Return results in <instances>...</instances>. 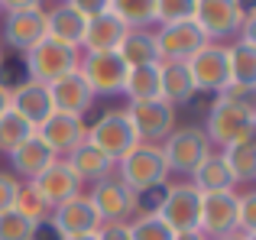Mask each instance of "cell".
Instances as JSON below:
<instances>
[{"mask_svg": "<svg viewBox=\"0 0 256 240\" xmlns=\"http://www.w3.org/2000/svg\"><path fill=\"white\" fill-rule=\"evenodd\" d=\"M201 130H204L211 150H227L234 143L253 140V133H256L253 101H237V98H227V94H214Z\"/></svg>", "mask_w": 256, "mask_h": 240, "instance_id": "1", "label": "cell"}, {"mask_svg": "<svg viewBox=\"0 0 256 240\" xmlns=\"http://www.w3.org/2000/svg\"><path fill=\"white\" fill-rule=\"evenodd\" d=\"M114 172H117L120 182H124L126 188H133L140 198H143L146 192L166 188V185L172 182L169 166H166V156H162V150H159L156 143H136L117 162V169H114Z\"/></svg>", "mask_w": 256, "mask_h": 240, "instance_id": "2", "label": "cell"}, {"mask_svg": "<svg viewBox=\"0 0 256 240\" xmlns=\"http://www.w3.org/2000/svg\"><path fill=\"white\" fill-rule=\"evenodd\" d=\"M84 143H91L94 150L104 152V156L117 166L120 159H124L126 152L140 143V140H136V133H133V126H130L126 110L124 108H110V110H104L98 120H91V124H88Z\"/></svg>", "mask_w": 256, "mask_h": 240, "instance_id": "3", "label": "cell"}, {"mask_svg": "<svg viewBox=\"0 0 256 240\" xmlns=\"http://www.w3.org/2000/svg\"><path fill=\"white\" fill-rule=\"evenodd\" d=\"M84 195L100 221H133L143 211V198L133 188H126L117 172L100 178V182H94V185H88Z\"/></svg>", "mask_w": 256, "mask_h": 240, "instance_id": "4", "label": "cell"}, {"mask_svg": "<svg viewBox=\"0 0 256 240\" xmlns=\"http://www.w3.org/2000/svg\"><path fill=\"white\" fill-rule=\"evenodd\" d=\"M250 6L244 0H198L194 4V26L204 32L208 42H227L237 39Z\"/></svg>", "mask_w": 256, "mask_h": 240, "instance_id": "5", "label": "cell"}, {"mask_svg": "<svg viewBox=\"0 0 256 240\" xmlns=\"http://www.w3.org/2000/svg\"><path fill=\"white\" fill-rule=\"evenodd\" d=\"M166 156V166H169V176L175 178H188L194 172V166L211 152V143H208L204 130L194 124H185V126H175L169 136L159 143Z\"/></svg>", "mask_w": 256, "mask_h": 240, "instance_id": "6", "label": "cell"}, {"mask_svg": "<svg viewBox=\"0 0 256 240\" xmlns=\"http://www.w3.org/2000/svg\"><path fill=\"white\" fill-rule=\"evenodd\" d=\"M78 58H82L78 49H68V46H62V42H56V39L46 36V39H39L30 52H23V72H26L30 82L52 84L56 78L75 72Z\"/></svg>", "mask_w": 256, "mask_h": 240, "instance_id": "7", "label": "cell"}, {"mask_svg": "<svg viewBox=\"0 0 256 240\" xmlns=\"http://www.w3.org/2000/svg\"><path fill=\"white\" fill-rule=\"evenodd\" d=\"M198 211H201V192L188 178H175L162 188V198L156 204V214L166 221L172 234L198 230Z\"/></svg>", "mask_w": 256, "mask_h": 240, "instance_id": "8", "label": "cell"}, {"mask_svg": "<svg viewBox=\"0 0 256 240\" xmlns=\"http://www.w3.org/2000/svg\"><path fill=\"white\" fill-rule=\"evenodd\" d=\"M126 117H130V126L136 133L140 143H162L166 136L178 126V110L172 108L162 98H150V101H126Z\"/></svg>", "mask_w": 256, "mask_h": 240, "instance_id": "9", "label": "cell"}, {"mask_svg": "<svg viewBox=\"0 0 256 240\" xmlns=\"http://www.w3.org/2000/svg\"><path fill=\"white\" fill-rule=\"evenodd\" d=\"M188 75L198 94H220L230 84V62H227V42H204L185 62Z\"/></svg>", "mask_w": 256, "mask_h": 240, "instance_id": "10", "label": "cell"}, {"mask_svg": "<svg viewBox=\"0 0 256 240\" xmlns=\"http://www.w3.org/2000/svg\"><path fill=\"white\" fill-rule=\"evenodd\" d=\"M78 75L88 82L94 98H114L124 91L126 65L117 52H82L78 58Z\"/></svg>", "mask_w": 256, "mask_h": 240, "instance_id": "11", "label": "cell"}, {"mask_svg": "<svg viewBox=\"0 0 256 240\" xmlns=\"http://www.w3.org/2000/svg\"><path fill=\"white\" fill-rule=\"evenodd\" d=\"M39 39H46V6H26L0 16V46L23 56Z\"/></svg>", "mask_w": 256, "mask_h": 240, "instance_id": "12", "label": "cell"}, {"mask_svg": "<svg viewBox=\"0 0 256 240\" xmlns=\"http://www.w3.org/2000/svg\"><path fill=\"white\" fill-rule=\"evenodd\" d=\"M152 39H156L159 62H188V58H192L194 52L208 42L204 32L194 26V20L152 26Z\"/></svg>", "mask_w": 256, "mask_h": 240, "instance_id": "13", "label": "cell"}, {"mask_svg": "<svg viewBox=\"0 0 256 240\" xmlns=\"http://www.w3.org/2000/svg\"><path fill=\"white\" fill-rule=\"evenodd\" d=\"M84 133H88V120L75 114H62V110H52L36 126V136L49 146V152L56 159H68L84 143Z\"/></svg>", "mask_w": 256, "mask_h": 240, "instance_id": "14", "label": "cell"}, {"mask_svg": "<svg viewBox=\"0 0 256 240\" xmlns=\"http://www.w3.org/2000/svg\"><path fill=\"white\" fill-rule=\"evenodd\" d=\"M237 230V192H208L201 195L198 211V234L218 240Z\"/></svg>", "mask_w": 256, "mask_h": 240, "instance_id": "15", "label": "cell"}, {"mask_svg": "<svg viewBox=\"0 0 256 240\" xmlns=\"http://www.w3.org/2000/svg\"><path fill=\"white\" fill-rule=\"evenodd\" d=\"M49 228L56 230V237H78V234H94V230L100 228V218L94 214L91 202H88V195L68 198V202L56 204V208H49Z\"/></svg>", "mask_w": 256, "mask_h": 240, "instance_id": "16", "label": "cell"}, {"mask_svg": "<svg viewBox=\"0 0 256 240\" xmlns=\"http://www.w3.org/2000/svg\"><path fill=\"white\" fill-rule=\"evenodd\" d=\"M49 94H52V108L62 110V114H75V117H88L94 110V104H98V98H94V91L88 88V82L75 72H68V75L56 78V82L49 84Z\"/></svg>", "mask_w": 256, "mask_h": 240, "instance_id": "17", "label": "cell"}, {"mask_svg": "<svg viewBox=\"0 0 256 240\" xmlns=\"http://www.w3.org/2000/svg\"><path fill=\"white\" fill-rule=\"evenodd\" d=\"M30 185L36 188V195L42 198L49 208H56V204H62V202H68V198H75V195L84 192V185L75 178V172H72V166L65 162V159H56V162H52L42 176L32 178Z\"/></svg>", "mask_w": 256, "mask_h": 240, "instance_id": "18", "label": "cell"}, {"mask_svg": "<svg viewBox=\"0 0 256 240\" xmlns=\"http://www.w3.org/2000/svg\"><path fill=\"white\" fill-rule=\"evenodd\" d=\"M10 110H16L26 124L39 126L46 117L52 114V94L49 84L42 82H30V78H20L16 84H10Z\"/></svg>", "mask_w": 256, "mask_h": 240, "instance_id": "19", "label": "cell"}, {"mask_svg": "<svg viewBox=\"0 0 256 240\" xmlns=\"http://www.w3.org/2000/svg\"><path fill=\"white\" fill-rule=\"evenodd\" d=\"M84 26L88 20L78 10H72L68 4H52L46 6V36L56 42L68 46V49L82 52V39H84Z\"/></svg>", "mask_w": 256, "mask_h": 240, "instance_id": "20", "label": "cell"}, {"mask_svg": "<svg viewBox=\"0 0 256 240\" xmlns=\"http://www.w3.org/2000/svg\"><path fill=\"white\" fill-rule=\"evenodd\" d=\"M52 162H56V156L49 152V146H46L36 133L10 152V172L20 178V182H32V178L42 176Z\"/></svg>", "mask_w": 256, "mask_h": 240, "instance_id": "21", "label": "cell"}, {"mask_svg": "<svg viewBox=\"0 0 256 240\" xmlns=\"http://www.w3.org/2000/svg\"><path fill=\"white\" fill-rule=\"evenodd\" d=\"M194 82L188 75L185 62H159V98L169 101L175 110L194 101Z\"/></svg>", "mask_w": 256, "mask_h": 240, "instance_id": "22", "label": "cell"}, {"mask_svg": "<svg viewBox=\"0 0 256 240\" xmlns=\"http://www.w3.org/2000/svg\"><path fill=\"white\" fill-rule=\"evenodd\" d=\"M124 36H126V26L120 23L114 13H100V16L88 20L82 52H117L120 42H124Z\"/></svg>", "mask_w": 256, "mask_h": 240, "instance_id": "23", "label": "cell"}, {"mask_svg": "<svg viewBox=\"0 0 256 240\" xmlns=\"http://www.w3.org/2000/svg\"><path fill=\"white\" fill-rule=\"evenodd\" d=\"M188 182H192L201 195H208V192H237L230 169H227L224 156H220L218 150H211L198 166H194V172L188 176Z\"/></svg>", "mask_w": 256, "mask_h": 240, "instance_id": "24", "label": "cell"}, {"mask_svg": "<svg viewBox=\"0 0 256 240\" xmlns=\"http://www.w3.org/2000/svg\"><path fill=\"white\" fill-rule=\"evenodd\" d=\"M65 162L72 166V172H75V178L82 185H94V182H100V178L114 176V169H117V166H114L104 152L94 150L91 143H82L68 159H65Z\"/></svg>", "mask_w": 256, "mask_h": 240, "instance_id": "25", "label": "cell"}, {"mask_svg": "<svg viewBox=\"0 0 256 240\" xmlns=\"http://www.w3.org/2000/svg\"><path fill=\"white\" fill-rule=\"evenodd\" d=\"M220 156H224L227 169H230L234 176V185H244V188H250L256 182V143L253 140H244V143H234L227 146V150H218Z\"/></svg>", "mask_w": 256, "mask_h": 240, "instance_id": "26", "label": "cell"}, {"mask_svg": "<svg viewBox=\"0 0 256 240\" xmlns=\"http://www.w3.org/2000/svg\"><path fill=\"white\" fill-rule=\"evenodd\" d=\"M117 56L124 58L126 68H136V65H156L159 52H156V39L152 30H126L124 42H120Z\"/></svg>", "mask_w": 256, "mask_h": 240, "instance_id": "27", "label": "cell"}, {"mask_svg": "<svg viewBox=\"0 0 256 240\" xmlns=\"http://www.w3.org/2000/svg\"><path fill=\"white\" fill-rule=\"evenodd\" d=\"M227 62H230V84L256 91V46L250 42H227Z\"/></svg>", "mask_w": 256, "mask_h": 240, "instance_id": "28", "label": "cell"}, {"mask_svg": "<svg viewBox=\"0 0 256 240\" xmlns=\"http://www.w3.org/2000/svg\"><path fill=\"white\" fill-rule=\"evenodd\" d=\"M126 30H152L156 26V0H110V10Z\"/></svg>", "mask_w": 256, "mask_h": 240, "instance_id": "29", "label": "cell"}, {"mask_svg": "<svg viewBox=\"0 0 256 240\" xmlns=\"http://www.w3.org/2000/svg\"><path fill=\"white\" fill-rule=\"evenodd\" d=\"M120 94H126V101H150V98H159V62L126 68V82H124V91H120Z\"/></svg>", "mask_w": 256, "mask_h": 240, "instance_id": "30", "label": "cell"}, {"mask_svg": "<svg viewBox=\"0 0 256 240\" xmlns=\"http://www.w3.org/2000/svg\"><path fill=\"white\" fill-rule=\"evenodd\" d=\"M32 133H36V126L26 124L16 110H6V114L0 117V152H6V156H10V152L16 150L20 143H26Z\"/></svg>", "mask_w": 256, "mask_h": 240, "instance_id": "31", "label": "cell"}, {"mask_svg": "<svg viewBox=\"0 0 256 240\" xmlns=\"http://www.w3.org/2000/svg\"><path fill=\"white\" fill-rule=\"evenodd\" d=\"M13 211L23 214L26 221L39 224V228L49 221V204L36 195V188H32L30 182H20V192H16V198H13Z\"/></svg>", "mask_w": 256, "mask_h": 240, "instance_id": "32", "label": "cell"}, {"mask_svg": "<svg viewBox=\"0 0 256 240\" xmlns=\"http://www.w3.org/2000/svg\"><path fill=\"white\" fill-rule=\"evenodd\" d=\"M130 240H175V234L156 211H140L130 221Z\"/></svg>", "mask_w": 256, "mask_h": 240, "instance_id": "33", "label": "cell"}, {"mask_svg": "<svg viewBox=\"0 0 256 240\" xmlns=\"http://www.w3.org/2000/svg\"><path fill=\"white\" fill-rule=\"evenodd\" d=\"M36 234H39V224L26 221L13 208L0 214V240H36Z\"/></svg>", "mask_w": 256, "mask_h": 240, "instance_id": "34", "label": "cell"}, {"mask_svg": "<svg viewBox=\"0 0 256 240\" xmlns=\"http://www.w3.org/2000/svg\"><path fill=\"white\" fill-rule=\"evenodd\" d=\"M194 4H198V0H156V26L192 20L194 16Z\"/></svg>", "mask_w": 256, "mask_h": 240, "instance_id": "35", "label": "cell"}, {"mask_svg": "<svg viewBox=\"0 0 256 240\" xmlns=\"http://www.w3.org/2000/svg\"><path fill=\"white\" fill-rule=\"evenodd\" d=\"M237 230L256 237V192L253 188L237 192Z\"/></svg>", "mask_w": 256, "mask_h": 240, "instance_id": "36", "label": "cell"}, {"mask_svg": "<svg viewBox=\"0 0 256 240\" xmlns=\"http://www.w3.org/2000/svg\"><path fill=\"white\" fill-rule=\"evenodd\" d=\"M16 192H20V178L13 176V172H4V169H0V214L13 208Z\"/></svg>", "mask_w": 256, "mask_h": 240, "instance_id": "37", "label": "cell"}, {"mask_svg": "<svg viewBox=\"0 0 256 240\" xmlns=\"http://www.w3.org/2000/svg\"><path fill=\"white\" fill-rule=\"evenodd\" d=\"M65 4H68L72 10H78L84 20H94V16L110 10V0H65Z\"/></svg>", "mask_w": 256, "mask_h": 240, "instance_id": "38", "label": "cell"}, {"mask_svg": "<svg viewBox=\"0 0 256 240\" xmlns=\"http://www.w3.org/2000/svg\"><path fill=\"white\" fill-rule=\"evenodd\" d=\"M98 240H130V221H100Z\"/></svg>", "mask_w": 256, "mask_h": 240, "instance_id": "39", "label": "cell"}, {"mask_svg": "<svg viewBox=\"0 0 256 240\" xmlns=\"http://www.w3.org/2000/svg\"><path fill=\"white\" fill-rule=\"evenodd\" d=\"M26 6H46V0H0V13L26 10Z\"/></svg>", "mask_w": 256, "mask_h": 240, "instance_id": "40", "label": "cell"}, {"mask_svg": "<svg viewBox=\"0 0 256 240\" xmlns=\"http://www.w3.org/2000/svg\"><path fill=\"white\" fill-rule=\"evenodd\" d=\"M6 110H10V84L0 78V117H4Z\"/></svg>", "mask_w": 256, "mask_h": 240, "instance_id": "41", "label": "cell"}, {"mask_svg": "<svg viewBox=\"0 0 256 240\" xmlns=\"http://www.w3.org/2000/svg\"><path fill=\"white\" fill-rule=\"evenodd\" d=\"M218 240H256L250 234H240V230H234V234H224V237H218Z\"/></svg>", "mask_w": 256, "mask_h": 240, "instance_id": "42", "label": "cell"}, {"mask_svg": "<svg viewBox=\"0 0 256 240\" xmlns=\"http://www.w3.org/2000/svg\"><path fill=\"white\" fill-rule=\"evenodd\" d=\"M175 240H208V237H201L198 230H188V234H175Z\"/></svg>", "mask_w": 256, "mask_h": 240, "instance_id": "43", "label": "cell"}, {"mask_svg": "<svg viewBox=\"0 0 256 240\" xmlns=\"http://www.w3.org/2000/svg\"><path fill=\"white\" fill-rule=\"evenodd\" d=\"M62 240H98V230L94 234H78V237H62Z\"/></svg>", "mask_w": 256, "mask_h": 240, "instance_id": "44", "label": "cell"}, {"mask_svg": "<svg viewBox=\"0 0 256 240\" xmlns=\"http://www.w3.org/2000/svg\"><path fill=\"white\" fill-rule=\"evenodd\" d=\"M0 75H4V46H0Z\"/></svg>", "mask_w": 256, "mask_h": 240, "instance_id": "45", "label": "cell"}, {"mask_svg": "<svg viewBox=\"0 0 256 240\" xmlns=\"http://www.w3.org/2000/svg\"><path fill=\"white\" fill-rule=\"evenodd\" d=\"M52 4H65V0H52Z\"/></svg>", "mask_w": 256, "mask_h": 240, "instance_id": "46", "label": "cell"}, {"mask_svg": "<svg viewBox=\"0 0 256 240\" xmlns=\"http://www.w3.org/2000/svg\"><path fill=\"white\" fill-rule=\"evenodd\" d=\"M0 16H4V13H0Z\"/></svg>", "mask_w": 256, "mask_h": 240, "instance_id": "47", "label": "cell"}]
</instances>
